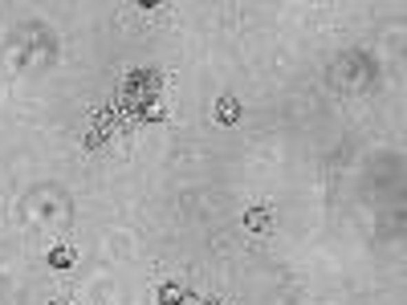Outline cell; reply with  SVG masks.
Listing matches in <instances>:
<instances>
[{
  "label": "cell",
  "mask_w": 407,
  "mask_h": 305,
  "mask_svg": "<svg viewBox=\"0 0 407 305\" xmlns=\"http://www.w3.org/2000/svg\"><path fill=\"white\" fill-rule=\"evenodd\" d=\"M159 98H163V74H155V70H131L123 78V90H118V102L114 106H118V114L127 123H135L147 106H159Z\"/></svg>",
  "instance_id": "6da1fadb"
},
{
  "label": "cell",
  "mask_w": 407,
  "mask_h": 305,
  "mask_svg": "<svg viewBox=\"0 0 407 305\" xmlns=\"http://www.w3.org/2000/svg\"><path fill=\"white\" fill-rule=\"evenodd\" d=\"M155 297H159V305H183L187 302V289H183L180 281H163Z\"/></svg>",
  "instance_id": "7a4b0ae2"
},
{
  "label": "cell",
  "mask_w": 407,
  "mask_h": 305,
  "mask_svg": "<svg viewBox=\"0 0 407 305\" xmlns=\"http://www.w3.org/2000/svg\"><path fill=\"white\" fill-rule=\"evenodd\" d=\"M236 118H240V106H236V98H216V123H220V127H232V123H236Z\"/></svg>",
  "instance_id": "3957f363"
},
{
  "label": "cell",
  "mask_w": 407,
  "mask_h": 305,
  "mask_svg": "<svg viewBox=\"0 0 407 305\" xmlns=\"http://www.w3.org/2000/svg\"><path fill=\"white\" fill-rule=\"evenodd\" d=\"M49 269H57V273L74 269V249H70V244H53V249H49Z\"/></svg>",
  "instance_id": "277c9868"
},
{
  "label": "cell",
  "mask_w": 407,
  "mask_h": 305,
  "mask_svg": "<svg viewBox=\"0 0 407 305\" xmlns=\"http://www.w3.org/2000/svg\"><path fill=\"white\" fill-rule=\"evenodd\" d=\"M244 228L265 232V228H269V212H265V208H249V212H244Z\"/></svg>",
  "instance_id": "5b68a950"
},
{
  "label": "cell",
  "mask_w": 407,
  "mask_h": 305,
  "mask_svg": "<svg viewBox=\"0 0 407 305\" xmlns=\"http://www.w3.org/2000/svg\"><path fill=\"white\" fill-rule=\"evenodd\" d=\"M204 305H225V302H216V297H212V302H204Z\"/></svg>",
  "instance_id": "8992f818"
},
{
  "label": "cell",
  "mask_w": 407,
  "mask_h": 305,
  "mask_svg": "<svg viewBox=\"0 0 407 305\" xmlns=\"http://www.w3.org/2000/svg\"><path fill=\"white\" fill-rule=\"evenodd\" d=\"M53 305H70V302H53Z\"/></svg>",
  "instance_id": "52a82bcc"
}]
</instances>
